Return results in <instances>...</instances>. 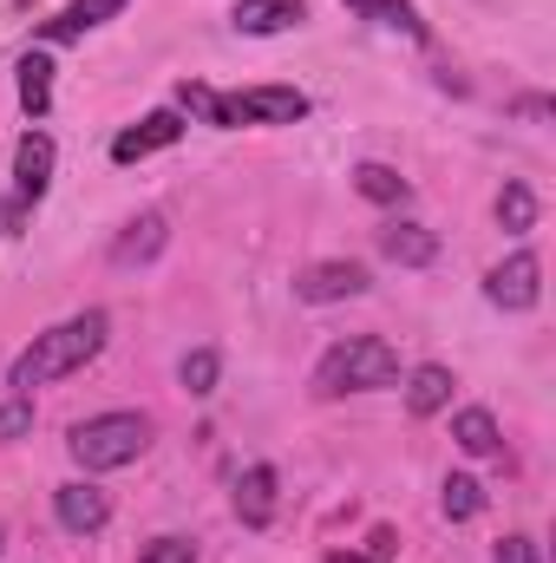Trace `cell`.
Instances as JSON below:
<instances>
[{"mask_svg": "<svg viewBox=\"0 0 556 563\" xmlns=\"http://www.w3.org/2000/svg\"><path fill=\"white\" fill-rule=\"evenodd\" d=\"M276 492H281L276 465H249V472L236 478V518H243L249 531H263V525L276 518Z\"/></svg>", "mask_w": 556, "mask_h": 563, "instance_id": "8fae6325", "label": "cell"}, {"mask_svg": "<svg viewBox=\"0 0 556 563\" xmlns=\"http://www.w3.org/2000/svg\"><path fill=\"white\" fill-rule=\"evenodd\" d=\"M367 13H374L380 26H393V33H407V40H425V20L413 13V0H374Z\"/></svg>", "mask_w": 556, "mask_h": 563, "instance_id": "603a6c76", "label": "cell"}, {"mask_svg": "<svg viewBox=\"0 0 556 563\" xmlns=\"http://www.w3.org/2000/svg\"><path fill=\"white\" fill-rule=\"evenodd\" d=\"M230 20H236L243 33H288V26L308 20V7H301V0H236Z\"/></svg>", "mask_w": 556, "mask_h": 563, "instance_id": "9a60e30c", "label": "cell"}, {"mask_svg": "<svg viewBox=\"0 0 556 563\" xmlns=\"http://www.w3.org/2000/svg\"><path fill=\"white\" fill-rule=\"evenodd\" d=\"M380 256L400 263V269H425V263H438V236L425 223H387L380 230Z\"/></svg>", "mask_w": 556, "mask_h": 563, "instance_id": "4fadbf2b", "label": "cell"}, {"mask_svg": "<svg viewBox=\"0 0 556 563\" xmlns=\"http://www.w3.org/2000/svg\"><path fill=\"white\" fill-rule=\"evenodd\" d=\"M485 295H491V308H511V314L537 308V295H544V263H537L531 250H518L511 263H498V269L485 276Z\"/></svg>", "mask_w": 556, "mask_h": 563, "instance_id": "277c9868", "label": "cell"}, {"mask_svg": "<svg viewBox=\"0 0 556 563\" xmlns=\"http://www.w3.org/2000/svg\"><path fill=\"white\" fill-rule=\"evenodd\" d=\"M452 367H438V361H425L407 374V407H413V420H432V413H445L452 407Z\"/></svg>", "mask_w": 556, "mask_h": 563, "instance_id": "5bb4252c", "label": "cell"}, {"mask_svg": "<svg viewBox=\"0 0 556 563\" xmlns=\"http://www.w3.org/2000/svg\"><path fill=\"white\" fill-rule=\"evenodd\" d=\"M354 190H360L367 203H407V197H413V184H407L393 164H360V170H354Z\"/></svg>", "mask_w": 556, "mask_h": 563, "instance_id": "ac0fdd59", "label": "cell"}, {"mask_svg": "<svg viewBox=\"0 0 556 563\" xmlns=\"http://www.w3.org/2000/svg\"><path fill=\"white\" fill-rule=\"evenodd\" d=\"M230 112H236V125H301L308 119V92H294V86H249V92L230 99Z\"/></svg>", "mask_w": 556, "mask_h": 563, "instance_id": "5b68a950", "label": "cell"}, {"mask_svg": "<svg viewBox=\"0 0 556 563\" xmlns=\"http://www.w3.org/2000/svg\"><path fill=\"white\" fill-rule=\"evenodd\" d=\"M164 243H170V217H164V210H144V217H132V223L119 230V243H112V269H144V263H157Z\"/></svg>", "mask_w": 556, "mask_h": 563, "instance_id": "8992f818", "label": "cell"}, {"mask_svg": "<svg viewBox=\"0 0 556 563\" xmlns=\"http://www.w3.org/2000/svg\"><path fill=\"white\" fill-rule=\"evenodd\" d=\"M20 106H26V119H46V106H53V59L46 53H20Z\"/></svg>", "mask_w": 556, "mask_h": 563, "instance_id": "2e32d148", "label": "cell"}, {"mask_svg": "<svg viewBox=\"0 0 556 563\" xmlns=\"http://www.w3.org/2000/svg\"><path fill=\"white\" fill-rule=\"evenodd\" d=\"M294 295L314 301V308H327V301H354V295H367V269H360V263H314V269L294 276Z\"/></svg>", "mask_w": 556, "mask_h": 563, "instance_id": "ba28073f", "label": "cell"}, {"mask_svg": "<svg viewBox=\"0 0 556 563\" xmlns=\"http://www.w3.org/2000/svg\"><path fill=\"white\" fill-rule=\"evenodd\" d=\"M177 139H184V119L164 106V112H151V119L125 125L112 139V164H138V157H151V151H164V144H177Z\"/></svg>", "mask_w": 556, "mask_h": 563, "instance_id": "30bf717a", "label": "cell"}, {"mask_svg": "<svg viewBox=\"0 0 556 563\" xmlns=\"http://www.w3.org/2000/svg\"><path fill=\"white\" fill-rule=\"evenodd\" d=\"M347 7H360V13H367V7H374V0H347Z\"/></svg>", "mask_w": 556, "mask_h": 563, "instance_id": "83f0119b", "label": "cell"}, {"mask_svg": "<svg viewBox=\"0 0 556 563\" xmlns=\"http://www.w3.org/2000/svg\"><path fill=\"white\" fill-rule=\"evenodd\" d=\"M138 563H197V544L190 538H151L138 551Z\"/></svg>", "mask_w": 556, "mask_h": 563, "instance_id": "d4e9b609", "label": "cell"}, {"mask_svg": "<svg viewBox=\"0 0 556 563\" xmlns=\"http://www.w3.org/2000/svg\"><path fill=\"white\" fill-rule=\"evenodd\" d=\"M26 432H33V400L13 394V400L0 407V445H13V439H26Z\"/></svg>", "mask_w": 556, "mask_h": 563, "instance_id": "cb8c5ba5", "label": "cell"}, {"mask_svg": "<svg viewBox=\"0 0 556 563\" xmlns=\"http://www.w3.org/2000/svg\"><path fill=\"white\" fill-rule=\"evenodd\" d=\"M105 334H112L105 308H86V314H73V321H59V328L33 334V347L13 361L7 387H13V394H33V387H46V380H66V374H79L86 361H99Z\"/></svg>", "mask_w": 556, "mask_h": 563, "instance_id": "6da1fadb", "label": "cell"}, {"mask_svg": "<svg viewBox=\"0 0 556 563\" xmlns=\"http://www.w3.org/2000/svg\"><path fill=\"white\" fill-rule=\"evenodd\" d=\"M498 563H544V551L531 544V538H498V551H491Z\"/></svg>", "mask_w": 556, "mask_h": 563, "instance_id": "484cf974", "label": "cell"}, {"mask_svg": "<svg viewBox=\"0 0 556 563\" xmlns=\"http://www.w3.org/2000/svg\"><path fill=\"white\" fill-rule=\"evenodd\" d=\"M132 0H73V7H59L46 26H40V40H79V33H92V26H105V20H119Z\"/></svg>", "mask_w": 556, "mask_h": 563, "instance_id": "7c38bea8", "label": "cell"}, {"mask_svg": "<svg viewBox=\"0 0 556 563\" xmlns=\"http://www.w3.org/2000/svg\"><path fill=\"white\" fill-rule=\"evenodd\" d=\"M46 184H53V139L46 132H26V139L13 144V203H40L46 197Z\"/></svg>", "mask_w": 556, "mask_h": 563, "instance_id": "52a82bcc", "label": "cell"}, {"mask_svg": "<svg viewBox=\"0 0 556 563\" xmlns=\"http://www.w3.org/2000/svg\"><path fill=\"white\" fill-rule=\"evenodd\" d=\"M438 511H445L452 525L478 518V511H485V485H478V478H445V492H438Z\"/></svg>", "mask_w": 556, "mask_h": 563, "instance_id": "44dd1931", "label": "cell"}, {"mask_svg": "<svg viewBox=\"0 0 556 563\" xmlns=\"http://www.w3.org/2000/svg\"><path fill=\"white\" fill-rule=\"evenodd\" d=\"M452 439H458L471 459H491V452H498V420H491L485 407H465V413L452 420Z\"/></svg>", "mask_w": 556, "mask_h": 563, "instance_id": "d6986e66", "label": "cell"}, {"mask_svg": "<svg viewBox=\"0 0 556 563\" xmlns=\"http://www.w3.org/2000/svg\"><path fill=\"white\" fill-rule=\"evenodd\" d=\"M327 563H387V558H354V551H334Z\"/></svg>", "mask_w": 556, "mask_h": 563, "instance_id": "4316f807", "label": "cell"}, {"mask_svg": "<svg viewBox=\"0 0 556 563\" xmlns=\"http://www.w3.org/2000/svg\"><path fill=\"white\" fill-rule=\"evenodd\" d=\"M498 223H504L511 236H531V230H537V197H531V184H504V190H498Z\"/></svg>", "mask_w": 556, "mask_h": 563, "instance_id": "ffe728a7", "label": "cell"}, {"mask_svg": "<svg viewBox=\"0 0 556 563\" xmlns=\"http://www.w3.org/2000/svg\"><path fill=\"white\" fill-rule=\"evenodd\" d=\"M216 374H223V361H216V347H190V354L177 361V380H184L190 394H216Z\"/></svg>", "mask_w": 556, "mask_h": 563, "instance_id": "7402d4cb", "label": "cell"}, {"mask_svg": "<svg viewBox=\"0 0 556 563\" xmlns=\"http://www.w3.org/2000/svg\"><path fill=\"white\" fill-rule=\"evenodd\" d=\"M400 380V354L380 341V334H354V341H334L314 367V394L321 400H341V394H374V387H393Z\"/></svg>", "mask_w": 556, "mask_h": 563, "instance_id": "7a4b0ae2", "label": "cell"}, {"mask_svg": "<svg viewBox=\"0 0 556 563\" xmlns=\"http://www.w3.org/2000/svg\"><path fill=\"white\" fill-rule=\"evenodd\" d=\"M53 518H59L73 538H92V531L112 525V498H105L99 485H59V492H53Z\"/></svg>", "mask_w": 556, "mask_h": 563, "instance_id": "9c48e42d", "label": "cell"}, {"mask_svg": "<svg viewBox=\"0 0 556 563\" xmlns=\"http://www.w3.org/2000/svg\"><path fill=\"white\" fill-rule=\"evenodd\" d=\"M177 106H184V112H197V119H203V125H216V132H230V125H236L230 99H223V92H210L203 79H184V86H177Z\"/></svg>", "mask_w": 556, "mask_h": 563, "instance_id": "e0dca14e", "label": "cell"}, {"mask_svg": "<svg viewBox=\"0 0 556 563\" xmlns=\"http://www.w3.org/2000/svg\"><path fill=\"white\" fill-rule=\"evenodd\" d=\"M144 445H151V420L144 413H99V420H79L73 439H66V452L86 472H119V465L138 459Z\"/></svg>", "mask_w": 556, "mask_h": 563, "instance_id": "3957f363", "label": "cell"}]
</instances>
